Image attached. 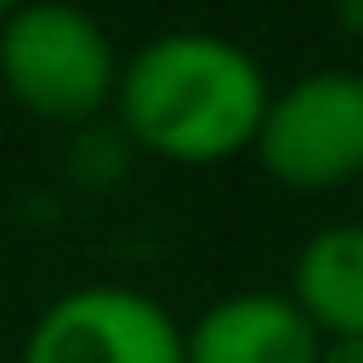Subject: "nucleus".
<instances>
[{"label":"nucleus","mask_w":363,"mask_h":363,"mask_svg":"<svg viewBox=\"0 0 363 363\" xmlns=\"http://www.w3.org/2000/svg\"><path fill=\"white\" fill-rule=\"evenodd\" d=\"M267 96L272 85L238 40L176 28L119 62L113 108L136 147L170 164H216L255 147Z\"/></svg>","instance_id":"obj_1"},{"label":"nucleus","mask_w":363,"mask_h":363,"mask_svg":"<svg viewBox=\"0 0 363 363\" xmlns=\"http://www.w3.org/2000/svg\"><path fill=\"white\" fill-rule=\"evenodd\" d=\"M0 85L51 125L102 113L119 91V57L102 23L74 0H23L0 23Z\"/></svg>","instance_id":"obj_2"},{"label":"nucleus","mask_w":363,"mask_h":363,"mask_svg":"<svg viewBox=\"0 0 363 363\" xmlns=\"http://www.w3.org/2000/svg\"><path fill=\"white\" fill-rule=\"evenodd\" d=\"M255 159L295 193H329L363 176V74L318 68L267 96Z\"/></svg>","instance_id":"obj_3"},{"label":"nucleus","mask_w":363,"mask_h":363,"mask_svg":"<svg viewBox=\"0 0 363 363\" xmlns=\"http://www.w3.org/2000/svg\"><path fill=\"white\" fill-rule=\"evenodd\" d=\"M23 363H187V357L176 318L153 295L91 284L68 289L34 318Z\"/></svg>","instance_id":"obj_4"},{"label":"nucleus","mask_w":363,"mask_h":363,"mask_svg":"<svg viewBox=\"0 0 363 363\" xmlns=\"http://www.w3.org/2000/svg\"><path fill=\"white\" fill-rule=\"evenodd\" d=\"M318 329L295 312L289 295L244 289L216 301L193 329H182L187 363H318Z\"/></svg>","instance_id":"obj_5"},{"label":"nucleus","mask_w":363,"mask_h":363,"mask_svg":"<svg viewBox=\"0 0 363 363\" xmlns=\"http://www.w3.org/2000/svg\"><path fill=\"white\" fill-rule=\"evenodd\" d=\"M289 301L318 340L363 335V221L323 227L301 244L289 267Z\"/></svg>","instance_id":"obj_6"},{"label":"nucleus","mask_w":363,"mask_h":363,"mask_svg":"<svg viewBox=\"0 0 363 363\" xmlns=\"http://www.w3.org/2000/svg\"><path fill=\"white\" fill-rule=\"evenodd\" d=\"M318 363H363V335H346V340H323V346H318Z\"/></svg>","instance_id":"obj_7"},{"label":"nucleus","mask_w":363,"mask_h":363,"mask_svg":"<svg viewBox=\"0 0 363 363\" xmlns=\"http://www.w3.org/2000/svg\"><path fill=\"white\" fill-rule=\"evenodd\" d=\"M17 6H23V0H0V23H6V17L17 11Z\"/></svg>","instance_id":"obj_8"}]
</instances>
